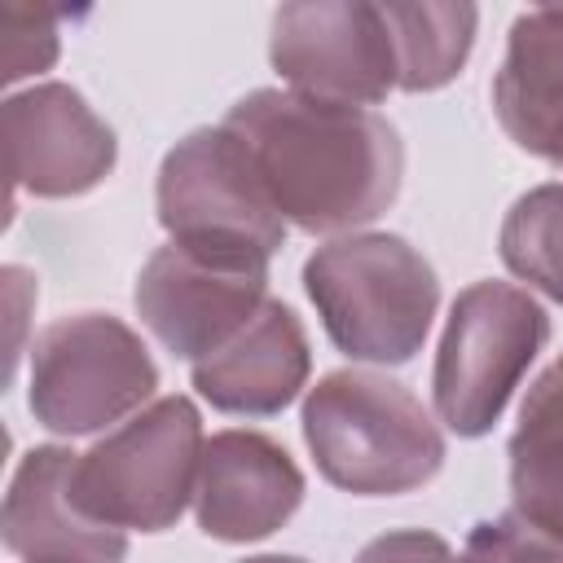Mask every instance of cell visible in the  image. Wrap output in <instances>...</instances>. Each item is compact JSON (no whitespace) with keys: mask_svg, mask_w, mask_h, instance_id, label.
Here are the masks:
<instances>
[{"mask_svg":"<svg viewBox=\"0 0 563 563\" xmlns=\"http://www.w3.org/2000/svg\"><path fill=\"white\" fill-rule=\"evenodd\" d=\"M158 387V365L141 334L110 312H75L31 343L26 405L53 435H92L128 422Z\"/></svg>","mask_w":563,"mask_h":563,"instance_id":"cell-6","label":"cell"},{"mask_svg":"<svg viewBox=\"0 0 563 563\" xmlns=\"http://www.w3.org/2000/svg\"><path fill=\"white\" fill-rule=\"evenodd\" d=\"M356 563H457V554L449 550L444 537L422 532V528H400V532H383L374 537Z\"/></svg>","mask_w":563,"mask_h":563,"instance_id":"cell-20","label":"cell"},{"mask_svg":"<svg viewBox=\"0 0 563 563\" xmlns=\"http://www.w3.org/2000/svg\"><path fill=\"white\" fill-rule=\"evenodd\" d=\"M545 343L550 317L523 286H466L449 308L431 369V400L440 422L466 440L488 435Z\"/></svg>","mask_w":563,"mask_h":563,"instance_id":"cell-4","label":"cell"},{"mask_svg":"<svg viewBox=\"0 0 563 563\" xmlns=\"http://www.w3.org/2000/svg\"><path fill=\"white\" fill-rule=\"evenodd\" d=\"M224 128L242 136L282 220L303 233L361 229L400 194L405 145L378 110L255 88L229 106Z\"/></svg>","mask_w":563,"mask_h":563,"instance_id":"cell-1","label":"cell"},{"mask_svg":"<svg viewBox=\"0 0 563 563\" xmlns=\"http://www.w3.org/2000/svg\"><path fill=\"white\" fill-rule=\"evenodd\" d=\"M268 62L290 84V92L378 106L400 70L383 4L369 0H295L273 13Z\"/></svg>","mask_w":563,"mask_h":563,"instance_id":"cell-9","label":"cell"},{"mask_svg":"<svg viewBox=\"0 0 563 563\" xmlns=\"http://www.w3.org/2000/svg\"><path fill=\"white\" fill-rule=\"evenodd\" d=\"M457 563H563V545L510 510L475 523Z\"/></svg>","mask_w":563,"mask_h":563,"instance_id":"cell-18","label":"cell"},{"mask_svg":"<svg viewBox=\"0 0 563 563\" xmlns=\"http://www.w3.org/2000/svg\"><path fill=\"white\" fill-rule=\"evenodd\" d=\"M79 453L62 444H35L22 453L9 493L0 537L22 563H123L128 532L92 519L75 497Z\"/></svg>","mask_w":563,"mask_h":563,"instance_id":"cell-12","label":"cell"},{"mask_svg":"<svg viewBox=\"0 0 563 563\" xmlns=\"http://www.w3.org/2000/svg\"><path fill=\"white\" fill-rule=\"evenodd\" d=\"M242 563H308L299 554H255V559H242Z\"/></svg>","mask_w":563,"mask_h":563,"instance_id":"cell-21","label":"cell"},{"mask_svg":"<svg viewBox=\"0 0 563 563\" xmlns=\"http://www.w3.org/2000/svg\"><path fill=\"white\" fill-rule=\"evenodd\" d=\"M515 515L563 545V356L550 361L519 405L510 435Z\"/></svg>","mask_w":563,"mask_h":563,"instance_id":"cell-15","label":"cell"},{"mask_svg":"<svg viewBox=\"0 0 563 563\" xmlns=\"http://www.w3.org/2000/svg\"><path fill=\"white\" fill-rule=\"evenodd\" d=\"M312 347L303 321L282 299H268L220 352L189 365L198 396L238 418H273L282 413L308 383Z\"/></svg>","mask_w":563,"mask_h":563,"instance_id":"cell-13","label":"cell"},{"mask_svg":"<svg viewBox=\"0 0 563 563\" xmlns=\"http://www.w3.org/2000/svg\"><path fill=\"white\" fill-rule=\"evenodd\" d=\"M132 303L141 325L194 365L220 352L268 303V260L167 242L141 264Z\"/></svg>","mask_w":563,"mask_h":563,"instance_id":"cell-8","label":"cell"},{"mask_svg":"<svg viewBox=\"0 0 563 563\" xmlns=\"http://www.w3.org/2000/svg\"><path fill=\"white\" fill-rule=\"evenodd\" d=\"M202 444L198 405L189 396H158L79 453L75 497L110 528L163 532L194 501Z\"/></svg>","mask_w":563,"mask_h":563,"instance_id":"cell-5","label":"cell"},{"mask_svg":"<svg viewBox=\"0 0 563 563\" xmlns=\"http://www.w3.org/2000/svg\"><path fill=\"white\" fill-rule=\"evenodd\" d=\"M497 251L519 282L563 303V185H537L519 194L501 220Z\"/></svg>","mask_w":563,"mask_h":563,"instance_id":"cell-17","label":"cell"},{"mask_svg":"<svg viewBox=\"0 0 563 563\" xmlns=\"http://www.w3.org/2000/svg\"><path fill=\"white\" fill-rule=\"evenodd\" d=\"M303 444L317 471L352 497H400L444 466V435L427 405L396 378L334 369L303 396Z\"/></svg>","mask_w":563,"mask_h":563,"instance_id":"cell-2","label":"cell"},{"mask_svg":"<svg viewBox=\"0 0 563 563\" xmlns=\"http://www.w3.org/2000/svg\"><path fill=\"white\" fill-rule=\"evenodd\" d=\"M4 158L9 180L35 198H79L97 189L114 163V128L70 88V84H31L4 97Z\"/></svg>","mask_w":563,"mask_h":563,"instance_id":"cell-10","label":"cell"},{"mask_svg":"<svg viewBox=\"0 0 563 563\" xmlns=\"http://www.w3.org/2000/svg\"><path fill=\"white\" fill-rule=\"evenodd\" d=\"M303 501V471L295 457L260 431H216L202 444L194 519L216 541H264Z\"/></svg>","mask_w":563,"mask_h":563,"instance_id":"cell-11","label":"cell"},{"mask_svg":"<svg viewBox=\"0 0 563 563\" xmlns=\"http://www.w3.org/2000/svg\"><path fill=\"white\" fill-rule=\"evenodd\" d=\"M158 224L172 242L273 260L286 220L273 207L242 136L224 123L180 136L158 167Z\"/></svg>","mask_w":563,"mask_h":563,"instance_id":"cell-7","label":"cell"},{"mask_svg":"<svg viewBox=\"0 0 563 563\" xmlns=\"http://www.w3.org/2000/svg\"><path fill=\"white\" fill-rule=\"evenodd\" d=\"M303 290L330 343L374 365L413 361L440 308L435 268L400 233H347L317 246L303 264Z\"/></svg>","mask_w":563,"mask_h":563,"instance_id":"cell-3","label":"cell"},{"mask_svg":"<svg viewBox=\"0 0 563 563\" xmlns=\"http://www.w3.org/2000/svg\"><path fill=\"white\" fill-rule=\"evenodd\" d=\"M57 62V18L48 9H4V84H18L22 75H40Z\"/></svg>","mask_w":563,"mask_h":563,"instance_id":"cell-19","label":"cell"},{"mask_svg":"<svg viewBox=\"0 0 563 563\" xmlns=\"http://www.w3.org/2000/svg\"><path fill=\"white\" fill-rule=\"evenodd\" d=\"M391 44H396V88L405 92H435L444 84H453L471 57L475 44V26H479V9L475 4H431V0H413V4H383Z\"/></svg>","mask_w":563,"mask_h":563,"instance_id":"cell-16","label":"cell"},{"mask_svg":"<svg viewBox=\"0 0 563 563\" xmlns=\"http://www.w3.org/2000/svg\"><path fill=\"white\" fill-rule=\"evenodd\" d=\"M493 110L519 150L563 172V4L515 18L493 75Z\"/></svg>","mask_w":563,"mask_h":563,"instance_id":"cell-14","label":"cell"}]
</instances>
